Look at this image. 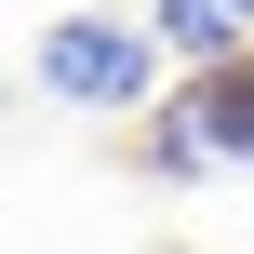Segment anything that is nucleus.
<instances>
[{
	"label": "nucleus",
	"instance_id": "3",
	"mask_svg": "<svg viewBox=\"0 0 254 254\" xmlns=\"http://www.w3.org/2000/svg\"><path fill=\"white\" fill-rule=\"evenodd\" d=\"M147 40L188 67H228V54H254V0H147Z\"/></svg>",
	"mask_w": 254,
	"mask_h": 254
},
{
	"label": "nucleus",
	"instance_id": "1",
	"mask_svg": "<svg viewBox=\"0 0 254 254\" xmlns=\"http://www.w3.org/2000/svg\"><path fill=\"white\" fill-rule=\"evenodd\" d=\"M27 67H40V94H54V107H94V121L161 107V40H147V27H121V13H54Z\"/></svg>",
	"mask_w": 254,
	"mask_h": 254
},
{
	"label": "nucleus",
	"instance_id": "2",
	"mask_svg": "<svg viewBox=\"0 0 254 254\" xmlns=\"http://www.w3.org/2000/svg\"><path fill=\"white\" fill-rule=\"evenodd\" d=\"M147 174H174V188H201V174H254V54L201 67L188 94L147 107Z\"/></svg>",
	"mask_w": 254,
	"mask_h": 254
}]
</instances>
